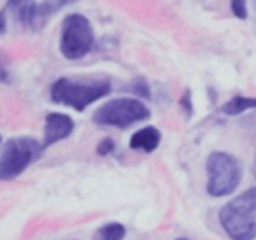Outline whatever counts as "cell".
Masks as SVG:
<instances>
[{"label":"cell","instance_id":"1","mask_svg":"<svg viewBox=\"0 0 256 240\" xmlns=\"http://www.w3.org/2000/svg\"><path fill=\"white\" fill-rule=\"evenodd\" d=\"M220 222L232 240L256 238V188L244 191L220 210Z\"/></svg>","mask_w":256,"mask_h":240},{"label":"cell","instance_id":"2","mask_svg":"<svg viewBox=\"0 0 256 240\" xmlns=\"http://www.w3.org/2000/svg\"><path fill=\"white\" fill-rule=\"evenodd\" d=\"M110 93V82L107 79L95 81H74L68 78H60L51 84L50 95L54 104L72 107L76 110H84L93 102L104 98Z\"/></svg>","mask_w":256,"mask_h":240},{"label":"cell","instance_id":"3","mask_svg":"<svg viewBox=\"0 0 256 240\" xmlns=\"http://www.w3.org/2000/svg\"><path fill=\"white\" fill-rule=\"evenodd\" d=\"M207 168V193L210 196L223 198L232 194L242 179V166L230 152H210L206 163Z\"/></svg>","mask_w":256,"mask_h":240},{"label":"cell","instance_id":"4","mask_svg":"<svg viewBox=\"0 0 256 240\" xmlns=\"http://www.w3.org/2000/svg\"><path fill=\"white\" fill-rule=\"evenodd\" d=\"M42 146L30 137H14L4 144L0 154V180L20 177L42 154Z\"/></svg>","mask_w":256,"mask_h":240},{"label":"cell","instance_id":"5","mask_svg":"<svg viewBox=\"0 0 256 240\" xmlns=\"http://www.w3.org/2000/svg\"><path fill=\"white\" fill-rule=\"evenodd\" d=\"M95 46V32L86 16L72 12L62 23L60 51L67 60H81Z\"/></svg>","mask_w":256,"mask_h":240},{"label":"cell","instance_id":"6","mask_svg":"<svg viewBox=\"0 0 256 240\" xmlns=\"http://www.w3.org/2000/svg\"><path fill=\"white\" fill-rule=\"evenodd\" d=\"M150 116L151 110L146 107V104L137 98L123 96V98H114L98 107L93 114V121L102 126L128 128L139 121L148 120Z\"/></svg>","mask_w":256,"mask_h":240},{"label":"cell","instance_id":"7","mask_svg":"<svg viewBox=\"0 0 256 240\" xmlns=\"http://www.w3.org/2000/svg\"><path fill=\"white\" fill-rule=\"evenodd\" d=\"M74 132V120L64 112H50L44 123V137H42V149L56 144L60 140L68 138Z\"/></svg>","mask_w":256,"mask_h":240},{"label":"cell","instance_id":"8","mask_svg":"<svg viewBox=\"0 0 256 240\" xmlns=\"http://www.w3.org/2000/svg\"><path fill=\"white\" fill-rule=\"evenodd\" d=\"M160 140H162V134L158 128L144 126L132 135V138H130V148L137 149V151L153 152L154 149L160 146Z\"/></svg>","mask_w":256,"mask_h":240},{"label":"cell","instance_id":"9","mask_svg":"<svg viewBox=\"0 0 256 240\" xmlns=\"http://www.w3.org/2000/svg\"><path fill=\"white\" fill-rule=\"evenodd\" d=\"M8 8L23 26L36 30V0H8Z\"/></svg>","mask_w":256,"mask_h":240},{"label":"cell","instance_id":"10","mask_svg":"<svg viewBox=\"0 0 256 240\" xmlns=\"http://www.w3.org/2000/svg\"><path fill=\"white\" fill-rule=\"evenodd\" d=\"M78 0H42L40 4H37L36 9V30H39L40 26L46 25V22L50 18H53L58 11H62L67 6L76 4Z\"/></svg>","mask_w":256,"mask_h":240},{"label":"cell","instance_id":"11","mask_svg":"<svg viewBox=\"0 0 256 240\" xmlns=\"http://www.w3.org/2000/svg\"><path fill=\"white\" fill-rule=\"evenodd\" d=\"M249 109H256V98H249V96H234L232 100H228L223 107L221 112L226 116H238V114L246 112Z\"/></svg>","mask_w":256,"mask_h":240},{"label":"cell","instance_id":"12","mask_svg":"<svg viewBox=\"0 0 256 240\" xmlns=\"http://www.w3.org/2000/svg\"><path fill=\"white\" fill-rule=\"evenodd\" d=\"M124 235H126V230H124L123 224L110 222V224H106L98 230L96 240H123Z\"/></svg>","mask_w":256,"mask_h":240},{"label":"cell","instance_id":"13","mask_svg":"<svg viewBox=\"0 0 256 240\" xmlns=\"http://www.w3.org/2000/svg\"><path fill=\"white\" fill-rule=\"evenodd\" d=\"M230 9L237 18L246 20L248 18V8H246V0H230Z\"/></svg>","mask_w":256,"mask_h":240},{"label":"cell","instance_id":"14","mask_svg":"<svg viewBox=\"0 0 256 240\" xmlns=\"http://www.w3.org/2000/svg\"><path fill=\"white\" fill-rule=\"evenodd\" d=\"M114 148H116V146H114L112 138H104V140L96 146V152H98L100 156H107L114 151Z\"/></svg>","mask_w":256,"mask_h":240},{"label":"cell","instance_id":"15","mask_svg":"<svg viewBox=\"0 0 256 240\" xmlns=\"http://www.w3.org/2000/svg\"><path fill=\"white\" fill-rule=\"evenodd\" d=\"M0 82H9V70L2 62H0Z\"/></svg>","mask_w":256,"mask_h":240},{"label":"cell","instance_id":"16","mask_svg":"<svg viewBox=\"0 0 256 240\" xmlns=\"http://www.w3.org/2000/svg\"><path fill=\"white\" fill-rule=\"evenodd\" d=\"M8 30V22H6V11H0V36H4Z\"/></svg>","mask_w":256,"mask_h":240},{"label":"cell","instance_id":"17","mask_svg":"<svg viewBox=\"0 0 256 240\" xmlns=\"http://www.w3.org/2000/svg\"><path fill=\"white\" fill-rule=\"evenodd\" d=\"M252 172H254V177H256V160H254V165H252Z\"/></svg>","mask_w":256,"mask_h":240},{"label":"cell","instance_id":"18","mask_svg":"<svg viewBox=\"0 0 256 240\" xmlns=\"http://www.w3.org/2000/svg\"><path fill=\"white\" fill-rule=\"evenodd\" d=\"M176 240H186V238H176Z\"/></svg>","mask_w":256,"mask_h":240},{"label":"cell","instance_id":"19","mask_svg":"<svg viewBox=\"0 0 256 240\" xmlns=\"http://www.w3.org/2000/svg\"><path fill=\"white\" fill-rule=\"evenodd\" d=\"M0 142H2V137H0Z\"/></svg>","mask_w":256,"mask_h":240}]
</instances>
